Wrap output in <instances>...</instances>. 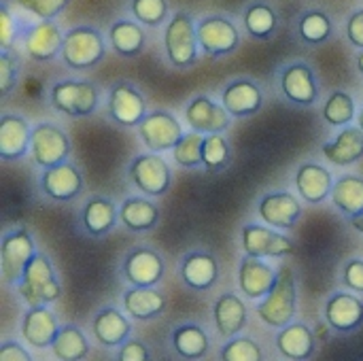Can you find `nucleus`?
Returning <instances> with one entry per match:
<instances>
[{
	"mask_svg": "<svg viewBox=\"0 0 363 361\" xmlns=\"http://www.w3.org/2000/svg\"><path fill=\"white\" fill-rule=\"evenodd\" d=\"M255 313L264 326L274 330H281L294 321L298 313V283H296V272L289 266L279 270V281L274 289L259 300Z\"/></svg>",
	"mask_w": 363,
	"mask_h": 361,
	"instance_id": "1",
	"label": "nucleus"
},
{
	"mask_svg": "<svg viewBox=\"0 0 363 361\" xmlns=\"http://www.w3.org/2000/svg\"><path fill=\"white\" fill-rule=\"evenodd\" d=\"M60 55L70 70H94L106 57L104 34L94 26H74L64 32Z\"/></svg>",
	"mask_w": 363,
	"mask_h": 361,
	"instance_id": "2",
	"label": "nucleus"
},
{
	"mask_svg": "<svg viewBox=\"0 0 363 361\" xmlns=\"http://www.w3.org/2000/svg\"><path fill=\"white\" fill-rule=\"evenodd\" d=\"M100 102V91L89 79H60L49 87V104L53 111L81 119L96 113Z\"/></svg>",
	"mask_w": 363,
	"mask_h": 361,
	"instance_id": "3",
	"label": "nucleus"
},
{
	"mask_svg": "<svg viewBox=\"0 0 363 361\" xmlns=\"http://www.w3.org/2000/svg\"><path fill=\"white\" fill-rule=\"evenodd\" d=\"M17 296L23 300L26 306H40L53 304L62 296V285L55 277L53 264L45 253H36L28 264L21 281L15 285Z\"/></svg>",
	"mask_w": 363,
	"mask_h": 361,
	"instance_id": "4",
	"label": "nucleus"
},
{
	"mask_svg": "<svg viewBox=\"0 0 363 361\" xmlns=\"http://www.w3.org/2000/svg\"><path fill=\"white\" fill-rule=\"evenodd\" d=\"M164 49L166 57L174 68H191L200 55L198 28L187 11H177L164 30Z\"/></svg>",
	"mask_w": 363,
	"mask_h": 361,
	"instance_id": "5",
	"label": "nucleus"
},
{
	"mask_svg": "<svg viewBox=\"0 0 363 361\" xmlns=\"http://www.w3.org/2000/svg\"><path fill=\"white\" fill-rule=\"evenodd\" d=\"M128 179L145 196L160 198L170 191L172 170L162 153L147 151V153H138L136 157H132V162L128 164Z\"/></svg>",
	"mask_w": 363,
	"mask_h": 361,
	"instance_id": "6",
	"label": "nucleus"
},
{
	"mask_svg": "<svg viewBox=\"0 0 363 361\" xmlns=\"http://www.w3.org/2000/svg\"><path fill=\"white\" fill-rule=\"evenodd\" d=\"M198 28V40L200 49L206 57L219 60L225 55H232L240 47V32L234 19L221 13L204 15L196 23Z\"/></svg>",
	"mask_w": 363,
	"mask_h": 361,
	"instance_id": "7",
	"label": "nucleus"
},
{
	"mask_svg": "<svg viewBox=\"0 0 363 361\" xmlns=\"http://www.w3.org/2000/svg\"><path fill=\"white\" fill-rule=\"evenodd\" d=\"M279 89L283 98L296 106L311 109L321 100L317 72L308 62H289L279 70Z\"/></svg>",
	"mask_w": 363,
	"mask_h": 361,
	"instance_id": "8",
	"label": "nucleus"
},
{
	"mask_svg": "<svg viewBox=\"0 0 363 361\" xmlns=\"http://www.w3.org/2000/svg\"><path fill=\"white\" fill-rule=\"evenodd\" d=\"M36 245L32 234L26 228H13L9 232H4L2 240H0V272H2V281L9 287H15L28 264L32 262V257L36 255Z\"/></svg>",
	"mask_w": 363,
	"mask_h": 361,
	"instance_id": "9",
	"label": "nucleus"
},
{
	"mask_svg": "<svg viewBox=\"0 0 363 361\" xmlns=\"http://www.w3.org/2000/svg\"><path fill=\"white\" fill-rule=\"evenodd\" d=\"M106 117L119 128H138L147 117V100L132 81H115L106 94Z\"/></svg>",
	"mask_w": 363,
	"mask_h": 361,
	"instance_id": "10",
	"label": "nucleus"
},
{
	"mask_svg": "<svg viewBox=\"0 0 363 361\" xmlns=\"http://www.w3.org/2000/svg\"><path fill=\"white\" fill-rule=\"evenodd\" d=\"M72 143L66 130L51 121H40L32 128L30 157L38 168H51L70 157Z\"/></svg>",
	"mask_w": 363,
	"mask_h": 361,
	"instance_id": "11",
	"label": "nucleus"
},
{
	"mask_svg": "<svg viewBox=\"0 0 363 361\" xmlns=\"http://www.w3.org/2000/svg\"><path fill=\"white\" fill-rule=\"evenodd\" d=\"M166 262L153 247H132L121 262V277L136 287H157L164 279Z\"/></svg>",
	"mask_w": 363,
	"mask_h": 361,
	"instance_id": "12",
	"label": "nucleus"
},
{
	"mask_svg": "<svg viewBox=\"0 0 363 361\" xmlns=\"http://www.w3.org/2000/svg\"><path fill=\"white\" fill-rule=\"evenodd\" d=\"M185 130L183 123L179 121V117L170 111L164 109H155L151 113H147V117L140 121L138 126V136L143 140V145L149 151H172L177 147V143L183 138Z\"/></svg>",
	"mask_w": 363,
	"mask_h": 361,
	"instance_id": "13",
	"label": "nucleus"
},
{
	"mask_svg": "<svg viewBox=\"0 0 363 361\" xmlns=\"http://www.w3.org/2000/svg\"><path fill=\"white\" fill-rule=\"evenodd\" d=\"M240 245L245 255L253 257H285L291 255L296 249V243L281 234V230L272 226L262 223H245L240 230Z\"/></svg>",
	"mask_w": 363,
	"mask_h": 361,
	"instance_id": "14",
	"label": "nucleus"
},
{
	"mask_svg": "<svg viewBox=\"0 0 363 361\" xmlns=\"http://www.w3.org/2000/svg\"><path fill=\"white\" fill-rule=\"evenodd\" d=\"M232 119L230 111L206 94L194 96L185 106V121L189 130L200 134H223L232 126Z\"/></svg>",
	"mask_w": 363,
	"mask_h": 361,
	"instance_id": "15",
	"label": "nucleus"
},
{
	"mask_svg": "<svg viewBox=\"0 0 363 361\" xmlns=\"http://www.w3.org/2000/svg\"><path fill=\"white\" fill-rule=\"evenodd\" d=\"M302 202L285 189L270 191L257 202V217L281 232H294L302 219Z\"/></svg>",
	"mask_w": 363,
	"mask_h": 361,
	"instance_id": "16",
	"label": "nucleus"
},
{
	"mask_svg": "<svg viewBox=\"0 0 363 361\" xmlns=\"http://www.w3.org/2000/svg\"><path fill=\"white\" fill-rule=\"evenodd\" d=\"M179 279L194 291H211L219 283V262L206 249L187 251L179 262Z\"/></svg>",
	"mask_w": 363,
	"mask_h": 361,
	"instance_id": "17",
	"label": "nucleus"
},
{
	"mask_svg": "<svg viewBox=\"0 0 363 361\" xmlns=\"http://www.w3.org/2000/svg\"><path fill=\"white\" fill-rule=\"evenodd\" d=\"M64 32L53 19H38L23 32V51L38 64L53 62L62 53Z\"/></svg>",
	"mask_w": 363,
	"mask_h": 361,
	"instance_id": "18",
	"label": "nucleus"
},
{
	"mask_svg": "<svg viewBox=\"0 0 363 361\" xmlns=\"http://www.w3.org/2000/svg\"><path fill=\"white\" fill-rule=\"evenodd\" d=\"M221 104L236 119H249L264 106V89L255 79L238 77L225 83L221 89Z\"/></svg>",
	"mask_w": 363,
	"mask_h": 361,
	"instance_id": "19",
	"label": "nucleus"
},
{
	"mask_svg": "<svg viewBox=\"0 0 363 361\" xmlns=\"http://www.w3.org/2000/svg\"><path fill=\"white\" fill-rule=\"evenodd\" d=\"M38 185L45 198L53 202H72L83 191V174L74 164L66 160L62 164L45 168L38 179Z\"/></svg>",
	"mask_w": 363,
	"mask_h": 361,
	"instance_id": "20",
	"label": "nucleus"
},
{
	"mask_svg": "<svg viewBox=\"0 0 363 361\" xmlns=\"http://www.w3.org/2000/svg\"><path fill=\"white\" fill-rule=\"evenodd\" d=\"M62 326L57 321V315L47 306H28V311L21 315L19 334L32 349H51L53 340L57 338Z\"/></svg>",
	"mask_w": 363,
	"mask_h": 361,
	"instance_id": "21",
	"label": "nucleus"
},
{
	"mask_svg": "<svg viewBox=\"0 0 363 361\" xmlns=\"http://www.w3.org/2000/svg\"><path fill=\"white\" fill-rule=\"evenodd\" d=\"M279 281V270L272 268L264 257L245 255L238 264V289L247 300L259 302L266 298Z\"/></svg>",
	"mask_w": 363,
	"mask_h": 361,
	"instance_id": "22",
	"label": "nucleus"
},
{
	"mask_svg": "<svg viewBox=\"0 0 363 361\" xmlns=\"http://www.w3.org/2000/svg\"><path fill=\"white\" fill-rule=\"evenodd\" d=\"M323 317L338 334H353L363 328V300L349 291H336L325 300Z\"/></svg>",
	"mask_w": 363,
	"mask_h": 361,
	"instance_id": "23",
	"label": "nucleus"
},
{
	"mask_svg": "<svg viewBox=\"0 0 363 361\" xmlns=\"http://www.w3.org/2000/svg\"><path fill=\"white\" fill-rule=\"evenodd\" d=\"M334 183H336L334 174L317 162L300 164L294 174V185H296L300 198L311 206L323 204L328 200V196H332Z\"/></svg>",
	"mask_w": 363,
	"mask_h": 361,
	"instance_id": "24",
	"label": "nucleus"
},
{
	"mask_svg": "<svg viewBox=\"0 0 363 361\" xmlns=\"http://www.w3.org/2000/svg\"><path fill=\"white\" fill-rule=\"evenodd\" d=\"M32 128L26 117L17 113H4L0 117V160L19 162L30 155Z\"/></svg>",
	"mask_w": 363,
	"mask_h": 361,
	"instance_id": "25",
	"label": "nucleus"
},
{
	"mask_svg": "<svg viewBox=\"0 0 363 361\" xmlns=\"http://www.w3.org/2000/svg\"><path fill=\"white\" fill-rule=\"evenodd\" d=\"M119 219V209L117 204L106 198V196H91L85 200L79 213V223L81 230L91 236V238H104L108 236Z\"/></svg>",
	"mask_w": 363,
	"mask_h": 361,
	"instance_id": "26",
	"label": "nucleus"
},
{
	"mask_svg": "<svg viewBox=\"0 0 363 361\" xmlns=\"http://www.w3.org/2000/svg\"><path fill=\"white\" fill-rule=\"evenodd\" d=\"M91 334L100 347L119 349L132 334V319L115 306H104L91 319Z\"/></svg>",
	"mask_w": 363,
	"mask_h": 361,
	"instance_id": "27",
	"label": "nucleus"
},
{
	"mask_svg": "<svg viewBox=\"0 0 363 361\" xmlns=\"http://www.w3.org/2000/svg\"><path fill=\"white\" fill-rule=\"evenodd\" d=\"M121 306L130 315L132 321H153L166 313V296L155 289V287H136L132 285L130 289L123 291L121 296Z\"/></svg>",
	"mask_w": 363,
	"mask_h": 361,
	"instance_id": "28",
	"label": "nucleus"
},
{
	"mask_svg": "<svg viewBox=\"0 0 363 361\" xmlns=\"http://www.w3.org/2000/svg\"><path fill=\"white\" fill-rule=\"evenodd\" d=\"M277 351L291 361H306L313 360L317 353V338L315 332L302 323V321H291L289 326L281 328L277 334Z\"/></svg>",
	"mask_w": 363,
	"mask_h": 361,
	"instance_id": "29",
	"label": "nucleus"
},
{
	"mask_svg": "<svg viewBox=\"0 0 363 361\" xmlns=\"http://www.w3.org/2000/svg\"><path fill=\"white\" fill-rule=\"evenodd\" d=\"M215 330L223 340L238 336L249 321V309L236 294H221L213 304Z\"/></svg>",
	"mask_w": 363,
	"mask_h": 361,
	"instance_id": "30",
	"label": "nucleus"
},
{
	"mask_svg": "<svg viewBox=\"0 0 363 361\" xmlns=\"http://www.w3.org/2000/svg\"><path fill=\"white\" fill-rule=\"evenodd\" d=\"M160 206L149 198L130 196L119 204V221L125 230L134 234L153 232L160 223Z\"/></svg>",
	"mask_w": 363,
	"mask_h": 361,
	"instance_id": "31",
	"label": "nucleus"
},
{
	"mask_svg": "<svg viewBox=\"0 0 363 361\" xmlns=\"http://www.w3.org/2000/svg\"><path fill=\"white\" fill-rule=\"evenodd\" d=\"M323 157L334 166H353L363 157V130L359 126H345L334 140L321 147Z\"/></svg>",
	"mask_w": 363,
	"mask_h": 361,
	"instance_id": "32",
	"label": "nucleus"
},
{
	"mask_svg": "<svg viewBox=\"0 0 363 361\" xmlns=\"http://www.w3.org/2000/svg\"><path fill=\"white\" fill-rule=\"evenodd\" d=\"M111 49L121 57H138L147 47V34L136 19H117L108 28Z\"/></svg>",
	"mask_w": 363,
	"mask_h": 361,
	"instance_id": "33",
	"label": "nucleus"
},
{
	"mask_svg": "<svg viewBox=\"0 0 363 361\" xmlns=\"http://www.w3.org/2000/svg\"><path fill=\"white\" fill-rule=\"evenodd\" d=\"M170 345L181 360H204L211 349V338L202 326L181 323L172 330Z\"/></svg>",
	"mask_w": 363,
	"mask_h": 361,
	"instance_id": "34",
	"label": "nucleus"
},
{
	"mask_svg": "<svg viewBox=\"0 0 363 361\" xmlns=\"http://www.w3.org/2000/svg\"><path fill=\"white\" fill-rule=\"evenodd\" d=\"M242 28L255 40H270L279 28V13L266 0H253L242 11Z\"/></svg>",
	"mask_w": 363,
	"mask_h": 361,
	"instance_id": "35",
	"label": "nucleus"
},
{
	"mask_svg": "<svg viewBox=\"0 0 363 361\" xmlns=\"http://www.w3.org/2000/svg\"><path fill=\"white\" fill-rule=\"evenodd\" d=\"M296 32H298V38L304 45L319 47V45H325L332 38V34H334V21L321 9H308V11H304L300 15V19L296 23Z\"/></svg>",
	"mask_w": 363,
	"mask_h": 361,
	"instance_id": "36",
	"label": "nucleus"
},
{
	"mask_svg": "<svg viewBox=\"0 0 363 361\" xmlns=\"http://www.w3.org/2000/svg\"><path fill=\"white\" fill-rule=\"evenodd\" d=\"M332 202L336 211L345 217H355L363 213V177L359 174H342L334 183Z\"/></svg>",
	"mask_w": 363,
	"mask_h": 361,
	"instance_id": "37",
	"label": "nucleus"
},
{
	"mask_svg": "<svg viewBox=\"0 0 363 361\" xmlns=\"http://www.w3.org/2000/svg\"><path fill=\"white\" fill-rule=\"evenodd\" d=\"M51 353L60 361H83L89 355V343L77 326L68 323L62 326L57 338L53 340Z\"/></svg>",
	"mask_w": 363,
	"mask_h": 361,
	"instance_id": "38",
	"label": "nucleus"
},
{
	"mask_svg": "<svg viewBox=\"0 0 363 361\" xmlns=\"http://www.w3.org/2000/svg\"><path fill=\"white\" fill-rule=\"evenodd\" d=\"M355 113H357L355 100L345 89H334L328 96L325 104H323V119L332 128H345V126H349L355 119Z\"/></svg>",
	"mask_w": 363,
	"mask_h": 361,
	"instance_id": "39",
	"label": "nucleus"
},
{
	"mask_svg": "<svg viewBox=\"0 0 363 361\" xmlns=\"http://www.w3.org/2000/svg\"><path fill=\"white\" fill-rule=\"evenodd\" d=\"M202 162L204 170L215 174L223 172L232 164V147L223 134H204V147H202Z\"/></svg>",
	"mask_w": 363,
	"mask_h": 361,
	"instance_id": "40",
	"label": "nucleus"
},
{
	"mask_svg": "<svg viewBox=\"0 0 363 361\" xmlns=\"http://www.w3.org/2000/svg\"><path fill=\"white\" fill-rule=\"evenodd\" d=\"M202 147H204V134L189 130L183 134V138L177 143V147L172 149V160L179 168L185 170H196L202 168Z\"/></svg>",
	"mask_w": 363,
	"mask_h": 361,
	"instance_id": "41",
	"label": "nucleus"
},
{
	"mask_svg": "<svg viewBox=\"0 0 363 361\" xmlns=\"http://www.w3.org/2000/svg\"><path fill=\"white\" fill-rule=\"evenodd\" d=\"M130 11L147 28H160L170 15L168 0H132Z\"/></svg>",
	"mask_w": 363,
	"mask_h": 361,
	"instance_id": "42",
	"label": "nucleus"
},
{
	"mask_svg": "<svg viewBox=\"0 0 363 361\" xmlns=\"http://www.w3.org/2000/svg\"><path fill=\"white\" fill-rule=\"evenodd\" d=\"M219 360L221 361H262L264 360V351L262 347L251 338V336H234L230 338L221 351H219Z\"/></svg>",
	"mask_w": 363,
	"mask_h": 361,
	"instance_id": "43",
	"label": "nucleus"
},
{
	"mask_svg": "<svg viewBox=\"0 0 363 361\" xmlns=\"http://www.w3.org/2000/svg\"><path fill=\"white\" fill-rule=\"evenodd\" d=\"M21 74V60L13 49H2L0 51V96L6 98Z\"/></svg>",
	"mask_w": 363,
	"mask_h": 361,
	"instance_id": "44",
	"label": "nucleus"
},
{
	"mask_svg": "<svg viewBox=\"0 0 363 361\" xmlns=\"http://www.w3.org/2000/svg\"><path fill=\"white\" fill-rule=\"evenodd\" d=\"M15 4L38 19H55L66 11L70 0H15Z\"/></svg>",
	"mask_w": 363,
	"mask_h": 361,
	"instance_id": "45",
	"label": "nucleus"
},
{
	"mask_svg": "<svg viewBox=\"0 0 363 361\" xmlns=\"http://www.w3.org/2000/svg\"><path fill=\"white\" fill-rule=\"evenodd\" d=\"M340 285L349 291L363 294V260H349L340 272Z\"/></svg>",
	"mask_w": 363,
	"mask_h": 361,
	"instance_id": "46",
	"label": "nucleus"
},
{
	"mask_svg": "<svg viewBox=\"0 0 363 361\" xmlns=\"http://www.w3.org/2000/svg\"><path fill=\"white\" fill-rule=\"evenodd\" d=\"M17 38V19L9 11V4H0V47L2 49H13Z\"/></svg>",
	"mask_w": 363,
	"mask_h": 361,
	"instance_id": "47",
	"label": "nucleus"
},
{
	"mask_svg": "<svg viewBox=\"0 0 363 361\" xmlns=\"http://www.w3.org/2000/svg\"><path fill=\"white\" fill-rule=\"evenodd\" d=\"M117 360L119 361H149L151 351L143 340L128 338L119 349H117Z\"/></svg>",
	"mask_w": 363,
	"mask_h": 361,
	"instance_id": "48",
	"label": "nucleus"
},
{
	"mask_svg": "<svg viewBox=\"0 0 363 361\" xmlns=\"http://www.w3.org/2000/svg\"><path fill=\"white\" fill-rule=\"evenodd\" d=\"M345 34L349 38V43L357 49H363V9L353 11L349 17H347V23H345Z\"/></svg>",
	"mask_w": 363,
	"mask_h": 361,
	"instance_id": "49",
	"label": "nucleus"
},
{
	"mask_svg": "<svg viewBox=\"0 0 363 361\" xmlns=\"http://www.w3.org/2000/svg\"><path fill=\"white\" fill-rule=\"evenodd\" d=\"M0 361H32V355L19 343L4 340L0 345Z\"/></svg>",
	"mask_w": 363,
	"mask_h": 361,
	"instance_id": "50",
	"label": "nucleus"
},
{
	"mask_svg": "<svg viewBox=\"0 0 363 361\" xmlns=\"http://www.w3.org/2000/svg\"><path fill=\"white\" fill-rule=\"evenodd\" d=\"M349 226L353 230H357L359 234H363V213L362 215H355V217H349Z\"/></svg>",
	"mask_w": 363,
	"mask_h": 361,
	"instance_id": "51",
	"label": "nucleus"
},
{
	"mask_svg": "<svg viewBox=\"0 0 363 361\" xmlns=\"http://www.w3.org/2000/svg\"><path fill=\"white\" fill-rule=\"evenodd\" d=\"M355 64H357V70H359V74L363 77V49L357 51V55H355Z\"/></svg>",
	"mask_w": 363,
	"mask_h": 361,
	"instance_id": "52",
	"label": "nucleus"
},
{
	"mask_svg": "<svg viewBox=\"0 0 363 361\" xmlns=\"http://www.w3.org/2000/svg\"><path fill=\"white\" fill-rule=\"evenodd\" d=\"M357 126L363 130V106H362V111H359V115H357Z\"/></svg>",
	"mask_w": 363,
	"mask_h": 361,
	"instance_id": "53",
	"label": "nucleus"
}]
</instances>
